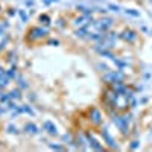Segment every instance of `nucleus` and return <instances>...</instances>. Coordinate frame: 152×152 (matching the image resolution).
<instances>
[{"instance_id": "obj_18", "label": "nucleus", "mask_w": 152, "mask_h": 152, "mask_svg": "<svg viewBox=\"0 0 152 152\" xmlns=\"http://www.w3.org/2000/svg\"><path fill=\"white\" fill-rule=\"evenodd\" d=\"M125 14L131 15V17H137V19L140 17V12H138V11H134V9H125Z\"/></svg>"}, {"instance_id": "obj_15", "label": "nucleus", "mask_w": 152, "mask_h": 152, "mask_svg": "<svg viewBox=\"0 0 152 152\" xmlns=\"http://www.w3.org/2000/svg\"><path fill=\"white\" fill-rule=\"evenodd\" d=\"M113 61H114V64L117 66L119 69H125V67H128V64H126V62H125V61H122V59H117V58H114Z\"/></svg>"}, {"instance_id": "obj_23", "label": "nucleus", "mask_w": 152, "mask_h": 152, "mask_svg": "<svg viewBox=\"0 0 152 152\" xmlns=\"http://www.w3.org/2000/svg\"><path fill=\"white\" fill-rule=\"evenodd\" d=\"M8 132H11V134H19L20 129L17 128V126H14V125H9V126H8Z\"/></svg>"}, {"instance_id": "obj_24", "label": "nucleus", "mask_w": 152, "mask_h": 152, "mask_svg": "<svg viewBox=\"0 0 152 152\" xmlns=\"http://www.w3.org/2000/svg\"><path fill=\"white\" fill-rule=\"evenodd\" d=\"M108 8L111 11H114V12H120V8L117 6V5H113V3H108Z\"/></svg>"}, {"instance_id": "obj_14", "label": "nucleus", "mask_w": 152, "mask_h": 152, "mask_svg": "<svg viewBox=\"0 0 152 152\" xmlns=\"http://www.w3.org/2000/svg\"><path fill=\"white\" fill-rule=\"evenodd\" d=\"M11 99H12V97H11V94L0 93V102H2V103H8V102H9Z\"/></svg>"}, {"instance_id": "obj_32", "label": "nucleus", "mask_w": 152, "mask_h": 152, "mask_svg": "<svg viewBox=\"0 0 152 152\" xmlns=\"http://www.w3.org/2000/svg\"><path fill=\"white\" fill-rule=\"evenodd\" d=\"M3 73H5V69H3V67H2V66H0V76H2V75H3Z\"/></svg>"}, {"instance_id": "obj_27", "label": "nucleus", "mask_w": 152, "mask_h": 152, "mask_svg": "<svg viewBox=\"0 0 152 152\" xmlns=\"http://www.w3.org/2000/svg\"><path fill=\"white\" fill-rule=\"evenodd\" d=\"M138 146H140V141H138V140H134V141L131 143V149H137Z\"/></svg>"}, {"instance_id": "obj_2", "label": "nucleus", "mask_w": 152, "mask_h": 152, "mask_svg": "<svg viewBox=\"0 0 152 152\" xmlns=\"http://www.w3.org/2000/svg\"><path fill=\"white\" fill-rule=\"evenodd\" d=\"M113 26V20L111 19H102V20H97V21H93V28L97 31V32H102L105 34L110 28Z\"/></svg>"}, {"instance_id": "obj_8", "label": "nucleus", "mask_w": 152, "mask_h": 152, "mask_svg": "<svg viewBox=\"0 0 152 152\" xmlns=\"http://www.w3.org/2000/svg\"><path fill=\"white\" fill-rule=\"evenodd\" d=\"M120 37H122L125 41L132 43V41H136V40H137V34L134 32V31H131V29H126V31H123V32L120 34Z\"/></svg>"}, {"instance_id": "obj_6", "label": "nucleus", "mask_w": 152, "mask_h": 152, "mask_svg": "<svg viewBox=\"0 0 152 152\" xmlns=\"http://www.w3.org/2000/svg\"><path fill=\"white\" fill-rule=\"evenodd\" d=\"M87 140H88V143H90L91 149H94V151H102V149H103V146L96 140V137L93 136L91 132H88V134H87Z\"/></svg>"}, {"instance_id": "obj_13", "label": "nucleus", "mask_w": 152, "mask_h": 152, "mask_svg": "<svg viewBox=\"0 0 152 152\" xmlns=\"http://www.w3.org/2000/svg\"><path fill=\"white\" fill-rule=\"evenodd\" d=\"M9 81H11V78L8 76V73L5 71V73H3L2 76H0V88H5L8 84H9Z\"/></svg>"}, {"instance_id": "obj_1", "label": "nucleus", "mask_w": 152, "mask_h": 152, "mask_svg": "<svg viewBox=\"0 0 152 152\" xmlns=\"http://www.w3.org/2000/svg\"><path fill=\"white\" fill-rule=\"evenodd\" d=\"M113 122L114 125L117 126L123 134L128 132V128H129V122H131V116H125V117H120V116H114L113 117Z\"/></svg>"}, {"instance_id": "obj_12", "label": "nucleus", "mask_w": 152, "mask_h": 152, "mask_svg": "<svg viewBox=\"0 0 152 152\" xmlns=\"http://www.w3.org/2000/svg\"><path fill=\"white\" fill-rule=\"evenodd\" d=\"M24 131L28 132V134H32V136H35V134H38V126L35 123H26V126H24Z\"/></svg>"}, {"instance_id": "obj_31", "label": "nucleus", "mask_w": 152, "mask_h": 152, "mask_svg": "<svg viewBox=\"0 0 152 152\" xmlns=\"http://www.w3.org/2000/svg\"><path fill=\"white\" fill-rule=\"evenodd\" d=\"M26 5H29V6H34V0H26Z\"/></svg>"}, {"instance_id": "obj_16", "label": "nucleus", "mask_w": 152, "mask_h": 152, "mask_svg": "<svg viewBox=\"0 0 152 152\" xmlns=\"http://www.w3.org/2000/svg\"><path fill=\"white\" fill-rule=\"evenodd\" d=\"M40 21H41L43 24H46V26H49V24H50V19H49V15H46V14H43V15H40Z\"/></svg>"}, {"instance_id": "obj_4", "label": "nucleus", "mask_w": 152, "mask_h": 152, "mask_svg": "<svg viewBox=\"0 0 152 152\" xmlns=\"http://www.w3.org/2000/svg\"><path fill=\"white\" fill-rule=\"evenodd\" d=\"M47 35V29L46 28H32L31 32H29V37L32 40H40L43 37H46Z\"/></svg>"}, {"instance_id": "obj_19", "label": "nucleus", "mask_w": 152, "mask_h": 152, "mask_svg": "<svg viewBox=\"0 0 152 152\" xmlns=\"http://www.w3.org/2000/svg\"><path fill=\"white\" fill-rule=\"evenodd\" d=\"M15 79H17V82L20 84V87H21V88H28V84H26V81H24V79H23L21 76H17Z\"/></svg>"}, {"instance_id": "obj_26", "label": "nucleus", "mask_w": 152, "mask_h": 152, "mask_svg": "<svg viewBox=\"0 0 152 152\" xmlns=\"http://www.w3.org/2000/svg\"><path fill=\"white\" fill-rule=\"evenodd\" d=\"M49 148H50V149H55V151H64V146H59V145H52V143L49 145Z\"/></svg>"}, {"instance_id": "obj_17", "label": "nucleus", "mask_w": 152, "mask_h": 152, "mask_svg": "<svg viewBox=\"0 0 152 152\" xmlns=\"http://www.w3.org/2000/svg\"><path fill=\"white\" fill-rule=\"evenodd\" d=\"M9 94H11L12 99H19V101L21 99V91H20V90H12Z\"/></svg>"}, {"instance_id": "obj_5", "label": "nucleus", "mask_w": 152, "mask_h": 152, "mask_svg": "<svg viewBox=\"0 0 152 152\" xmlns=\"http://www.w3.org/2000/svg\"><path fill=\"white\" fill-rule=\"evenodd\" d=\"M43 129L46 131L47 134H50V136H58V128H56V125L50 122V120H46L43 123Z\"/></svg>"}, {"instance_id": "obj_20", "label": "nucleus", "mask_w": 152, "mask_h": 152, "mask_svg": "<svg viewBox=\"0 0 152 152\" xmlns=\"http://www.w3.org/2000/svg\"><path fill=\"white\" fill-rule=\"evenodd\" d=\"M78 141H79V143H81V146H84V148H87V143H88V141L85 140V137L82 136V134H79V136H78Z\"/></svg>"}, {"instance_id": "obj_33", "label": "nucleus", "mask_w": 152, "mask_h": 152, "mask_svg": "<svg viewBox=\"0 0 152 152\" xmlns=\"http://www.w3.org/2000/svg\"><path fill=\"white\" fill-rule=\"evenodd\" d=\"M151 35H152V29H151Z\"/></svg>"}, {"instance_id": "obj_9", "label": "nucleus", "mask_w": 152, "mask_h": 152, "mask_svg": "<svg viewBox=\"0 0 152 152\" xmlns=\"http://www.w3.org/2000/svg\"><path fill=\"white\" fill-rule=\"evenodd\" d=\"M102 137H103V141H105L110 148H117V145H116V140L111 137V134L108 132V129H103V131H102Z\"/></svg>"}, {"instance_id": "obj_11", "label": "nucleus", "mask_w": 152, "mask_h": 152, "mask_svg": "<svg viewBox=\"0 0 152 152\" xmlns=\"http://www.w3.org/2000/svg\"><path fill=\"white\" fill-rule=\"evenodd\" d=\"M91 24V23H90ZM90 24H87V26H84V28H79L75 34H76V37H79V38H88V34H90V32H88V26H90Z\"/></svg>"}, {"instance_id": "obj_28", "label": "nucleus", "mask_w": 152, "mask_h": 152, "mask_svg": "<svg viewBox=\"0 0 152 152\" xmlns=\"http://www.w3.org/2000/svg\"><path fill=\"white\" fill-rule=\"evenodd\" d=\"M58 0H43V3L44 5H52V3H56Z\"/></svg>"}, {"instance_id": "obj_3", "label": "nucleus", "mask_w": 152, "mask_h": 152, "mask_svg": "<svg viewBox=\"0 0 152 152\" xmlns=\"http://www.w3.org/2000/svg\"><path fill=\"white\" fill-rule=\"evenodd\" d=\"M105 81L108 82V84H114V82H122L123 81V73L119 70H116V71H110V73H106L105 75Z\"/></svg>"}, {"instance_id": "obj_30", "label": "nucleus", "mask_w": 152, "mask_h": 152, "mask_svg": "<svg viewBox=\"0 0 152 152\" xmlns=\"http://www.w3.org/2000/svg\"><path fill=\"white\" fill-rule=\"evenodd\" d=\"M49 44H52V46H58L59 41H58V40H50V41H49Z\"/></svg>"}, {"instance_id": "obj_7", "label": "nucleus", "mask_w": 152, "mask_h": 152, "mask_svg": "<svg viewBox=\"0 0 152 152\" xmlns=\"http://www.w3.org/2000/svg\"><path fill=\"white\" fill-rule=\"evenodd\" d=\"M93 21V19L90 15H82V17H78V19L73 21V24L75 26H79V28H84V26H87V24H90Z\"/></svg>"}, {"instance_id": "obj_34", "label": "nucleus", "mask_w": 152, "mask_h": 152, "mask_svg": "<svg viewBox=\"0 0 152 152\" xmlns=\"http://www.w3.org/2000/svg\"><path fill=\"white\" fill-rule=\"evenodd\" d=\"M149 2H151V3H152V0H149Z\"/></svg>"}, {"instance_id": "obj_29", "label": "nucleus", "mask_w": 152, "mask_h": 152, "mask_svg": "<svg viewBox=\"0 0 152 152\" xmlns=\"http://www.w3.org/2000/svg\"><path fill=\"white\" fill-rule=\"evenodd\" d=\"M6 43H8V37H6V38H3V40H2V43H0V50H2V49L5 47V44H6Z\"/></svg>"}, {"instance_id": "obj_21", "label": "nucleus", "mask_w": 152, "mask_h": 152, "mask_svg": "<svg viewBox=\"0 0 152 152\" xmlns=\"http://www.w3.org/2000/svg\"><path fill=\"white\" fill-rule=\"evenodd\" d=\"M19 15H20V19H21V21H23V23L28 21V14H26L23 9H19Z\"/></svg>"}, {"instance_id": "obj_25", "label": "nucleus", "mask_w": 152, "mask_h": 152, "mask_svg": "<svg viewBox=\"0 0 152 152\" xmlns=\"http://www.w3.org/2000/svg\"><path fill=\"white\" fill-rule=\"evenodd\" d=\"M62 140H64V141H69V145H73V140H71V136H70V134L62 136Z\"/></svg>"}, {"instance_id": "obj_10", "label": "nucleus", "mask_w": 152, "mask_h": 152, "mask_svg": "<svg viewBox=\"0 0 152 152\" xmlns=\"http://www.w3.org/2000/svg\"><path fill=\"white\" fill-rule=\"evenodd\" d=\"M90 114H91V120H93L96 125H101V123H102V114H101V111L97 110V108H91Z\"/></svg>"}, {"instance_id": "obj_22", "label": "nucleus", "mask_w": 152, "mask_h": 152, "mask_svg": "<svg viewBox=\"0 0 152 152\" xmlns=\"http://www.w3.org/2000/svg\"><path fill=\"white\" fill-rule=\"evenodd\" d=\"M6 73H8V76H9L11 79H12V78H17V76H19V75H17V71H15V67L9 69V70L6 71Z\"/></svg>"}]
</instances>
